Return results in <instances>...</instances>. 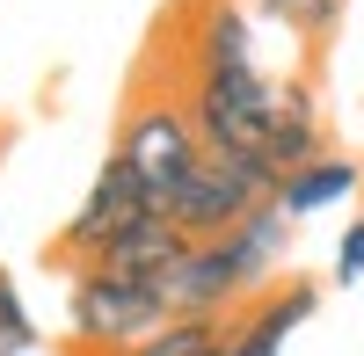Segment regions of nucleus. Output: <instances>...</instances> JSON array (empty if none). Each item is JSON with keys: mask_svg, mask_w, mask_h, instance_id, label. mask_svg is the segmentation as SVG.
<instances>
[{"mask_svg": "<svg viewBox=\"0 0 364 356\" xmlns=\"http://www.w3.org/2000/svg\"><path fill=\"white\" fill-rule=\"evenodd\" d=\"M109 153L139 174L146 204H154V211H168V196L190 182V174H197V160H204L182 87H168V80L139 87V95L124 102V116H117V145H109Z\"/></svg>", "mask_w": 364, "mask_h": 356, "instance_id": "obj_1", "label": "nucleus"}, {"mask_svg": "<svg viewBox=\"0 0 364 356\" xmlns=\"http://www.w3.org/2000/svg\"><path fill=\"white\" fill-rule=\"evenodd\" d=\"M182 102H190V124H197L204 153H219V160H262V131H269V109H277V80H269L262 66L190 73Z\"/></svg>", "mask_w": 364, "mask_h": 356, "instance_id": "obj_2", "label": "nucleus"}, {"mask_svg": "<svg viewBox=\"0 0 364 356\" xmlns=\"http://www.w3.org/2000/svg\"><path fill=\"white\" fill-rule=\"evenodd\" d=\"M161 320H168V306H161L154 284H124V277H102V269L66 277V328H73V342L87 356H124Z\"/></svg>", "mask_w": 364, "mask_h": 356, "instance_id": "obj_3", "label": "nucleus"}, {"mask_svg": "<svg viewBox=\"0 0 364 356\" xmlns=\"http://www.w3.org/2000/svg\"><path fill=\"white\" fill-rule=\"evenodd\" d=\"M269 196H277V174H269L262 160H219V153H204L197 174L168 196V218H175L182 240H219L226 226H240Z\"/></svg>", "mask_w": 364, "mask_h": 356, "instance_id": "obj_4", "label": "nucleus"}, {"mask_svg": "<svg viewBox=\"0 0 364 356\" xmlns=\"http://www.w3.org/2000/svg\"><path fill=\"white\" fill-rule=\"evenodd\" d=\"M154 204H146V189H139V174L124 167V160H102L95 167V182H87V196H80V211L66 218V233H58V262L66 269H80V262H95L117 233H124L132 218H146Z\"/></svg>", "mask_w": 364, "mask_h": 356, "instance_id": "obj_5", "label": "nucleus"}, {"mask_svg": "<svg viewBox=\"0 0 364 356\" xmlns=\"http://www.w3.org/2000/svg\"><path fill=\"white\" fill-rule=\"evenodd\" d=\"M321 313V284L314 277H284L255 291L240 313H226V356H284V342Z\"/></svg>", "mask_w": 364, "mask_h": 356, "instance_id": "obj_6", "label": "nucleus"}, {"mask_svg": "<svg viewBox=\"0 0 364 356\" xmlns=\"http://www.w3.org/2000/svg\"><path fill=\"white\" fill-rule=\"evenodd\" d=\"M182 247H190V240L175 233V218L168 211H146V218H132L124 233H117L95 262H80V269H102V277H124V284H161V269Z\"/></svg>", "mask_w": 364, "mask_h": 356, "instance_id": "obj_7", "label": "nucleus"}, {"mask_svg": "<svg viewBox=\"0 0 364 356\" xmlns=\"http://www.w3.org/2000/svg\"><path fill=\"white\" fill-rule=\"evenodd\" d=\"M314 153H328L321 145V102L306 80H277V109H269V131H262V167L269 174H291L306 167Z\"/></svg>", "mask_w": 364, "mask_h": 356, "instance_id": "obj_8", "label": "nucleus"}, {"mask_svg": "<svg viewBox=\"0 0 364 356\" xmlns=\"http://www.w3.org/2000/svg\"><path fill=\"white\" fill-rule=\"evenodd\" d=\"M364 189V167L350 153H314L306 167L277 174V211L284 218H314V211H336V204H350Z\"/></svg>", "mask_w": 364, "mask_h": 356, "instance_id": "obj_9", "label": "nucleus"}, {"mask_svg": "<svg viewBox=\"0 0 364 356\" xmlns=\"http://www.w3.org/2000/svg\"><path fill=\"white\" fill-rule=\"evenodd\" d=\"M197 73L219 66H255V15L240 0H197V44H190Z\"/></svg>", "mask_w": 364, "mask_h": 356, "instance_id": "obj_10", "label": "nucleus"}, {"mask_svg": "<svg viewBox=\"0 0 364 356\" xmlns=\"http://www.w3.org/2000/svg\"><path fill=\"white\" fill-rule=\"evenodd\" d=\"M226 342V320H190V313H168L146 342H132L124 356H204Z\"/></svg>", "mask_w": 364, "mask_h": 356, "instance_id": "obj_11", "label": "nucleus"}, {"mask_svg": "<svg viewBox=\"0 0 364 356\" xmlns=\"http://www.w3.org/2000/svg\"><path fill=\"white\" fill-rule=\"evenodd\" d=\"M343 8H350V0H248V15L291 29V37H328Z\"/></svg>", "mask_w": 364, "mask_h": 356, "instance_id": "obj_12", "label": "nucleus"}, {"mask_svg": "<svg viewBox=\"0 0 364 356\" xmlns=\"http://www.w3.org/2000/svg\"><path fill=\"white\" fill-rule=\"evenodd\" d=\"M44 335H37V320H29V299H22V284L0 269V356H37Z\"/></svg>", "mask_w": 364, "mask_h": 356, "instance_id": "obj_13", "label": "nucleus"}, {"mask_svg": "<svg viewBox=\"0 0 364 356\" xmlns=\"http://www.w3.org/2000/svg\"><path fill=\"white\" fill-rule=\"evenodd\" d=\"M328 284H336V291H357V284H364V211L343 226V240H336V262H328Z\"/></svg>", "mask_w": 364, "mask_h": 356, "instance_id": "obj_14", "label": "nucleus"}]
</instances>
